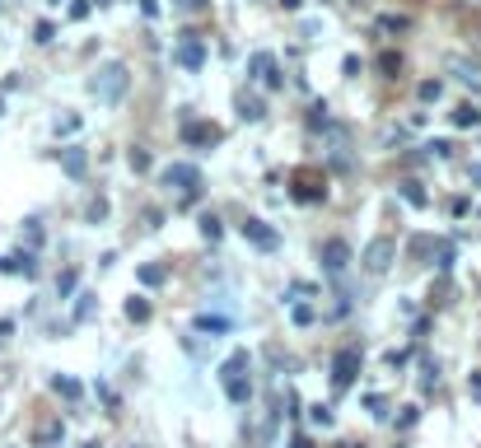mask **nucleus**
Returning <instances> with one entry per match:
<instances>
[{
	"label": "nucleus",
	"mask_w": 481,
	"mask_h": 448,
	"mask_svg": "<svg viewBox=\"0 0 481 448\" xmlns=\"http://www.w3.org/2000/svg\"><path fill=\"white\" fill-rule=\"evenodd\" d=\"M52 5H61V0H52Z\"/></svg>",
	"instance_id": "nucleus-38"
},
{
	"label": "nucleus",
	"mask_w": 481,
	"mask_h": 448,
	"mask_svg": "<svg viewBox=\"0 0 481 448\" xmlns=\"http://www.w3.org/2000/svg\"><path fill=\"white\" fill-rule=\"evenodd\" d=\"M178 5H183V10H201L206 0H178Z\"/></svg>",
	"instance_id": "nucleus-33"
},
{
	"label": "nucleus",
	"mask_w": 481,
	"mask_h": 448,
	"mask_svg": "<svg viewBox=\"0 0 481 448\" xmlns=\"http://www.w3.org/2000/svg\"><path fill=\"white\" fill-rule=\"evenodd\" d=\"M103 215H107V201H103V196H94V201H89V220H103Z\"/></svg>",
	"instance_id": "nucleus-29"
},
{
	"label": "nucleus",
	"mask_w": 481,
	"mask_h": 448,
	"mask_svg": "<svg viewBox=\"0 0 481 448\" xmlns=\"http://www.w3.org/2000/svg\"><path fill=\"white\" fill-rule=\"evenodd\" d=\"M127 66L122 61H107V66H99L94 70V79H89V94L99 98V103H117L122 94H127Z\"/></svg>",
	"instance_id": "nucleus-1"
},
{
	"label": "nucleus",
	"mask_w": 481,
	"mask_h": 448,
	"mask_svg": "<svg viewBox=\"0 0 481 448\" xmlns=\"http://www.w3.org/2000/svg\"><path fill=\"white\" fill-rule=\"evenodd\" d=\"M80 131V112H66L61 122H56V135H75Z\"/></svg>",
	"instance_id": "nucleus-20"
},
{
	"label": "nucleus",
	"mask_w": 481,
	"mask_h": 448,
	"mask_svg": "<svg viewBox=\"0 0 481 448\" xmlns=\"http://www.w3.org/2000/svg\"><path fill=\"white\" fill-rule=\"evenodd\" d=\"M281 5H285V10H299V5H304V0H281Z\"/></svg>",
	"instance_id": "nucleus-35"
},
{
	"label": "nucleus",
	"mask_w": 481,
	"mask_h": 448,
	"mask_svg": "<svg viewBox=\"0 0 481 448\" xmlns=\"http://www.w3.org/2000/svg\"><path fill=\"white\" fill-rule=\"evenodd\" d=\"M52 388L61 397H80V383H75V378H52Z\"/></svg>",
	"instance_id": "nucleus-23"
},
{
	"label": "nucleus",
	"mask_w": 481,
	"mask_h": 448,
	"mask_svg": "<svg viewBox=\"0 0 481 448\" xmlns=\"http://www.w3.org/2000/svg\"><path fill=\"white\" fill-rule=\"evenodd\" d=\"M290 448H313V444H309V439H294V444Z\"/></svg>",
	"instance_id": "nucleus-36"
},
{
	"label": "nucleus",
	"mask_w": 481,
	"mask_h": 448,
	"mask_svg": "<svg viewBox=\"0 0 481 448\" xmlns=\"http://www.w3.org/2000/svg\"><path fill=\"white\" fill-rule=\"evenodd\" d=\"M378 70H383V75H398V70H402V56L398 52H383V56H378Z\"/></svg>",
	"instance_id": "nucleus-21"
},
{
	"label": "nucleus",
	"mask_w": 481,
	"mask_h": 448,
	"mask_svg": "<svg viewBox=\"0 0 481 448\" xmlns=\"http://www.w3.org/2000/svg\"><path fill=\"white\" fill-rule=\"evenodd\" d=\"M416 416H421V411H416V406H402V416H398V425H402V430H406V425H416Z\"/></svg>",
	"instance_id": "nucleus-31"
},
{
	"label": "nucleus",
	"mask_w": 481,
	"mask_h": 448,
	"mask_svg": "<svg viewBox=\"0 0 481 448\" xmlns=\"http://www.w3.org/2000/svg\"><path fill=\"white\" fill-rule=\"evenodd\" d=\"M393 252H398L393 238H374V243L365 248V271H369V276H383V271L393 266Z\"/></svg>",
	"instance_id": "nucleus-3"
},
{
	"label": "nucleus",
	"mask_w": 481,
	"mask_h": 448,
	"mask_svg": "<svg viewBox=\"0 0 481 448\" xmlns=\"http://www.w3.org/2000/svg\"><path fill=\"white\" fill-rule=\"evenodd\" d=\"M196 332H229V317H215V313H201V317H196Z\"/></svg>",
	"instance_id": "nucleus-17"
},
{
	"label": "nucleus",
	"mask_w": 481,
	"mask_h": 448,
	"mask_svg": "<svg viewBox=\"0 0 481 448\" xmlns=\"http://www.w3.org/2000/svg\"><path fill=\"white\" fill-rule=\"evenodd\" d=\"M183 140L187 145H220V127L215 122H187L183 127Z\"/></svg>",
	"instance_id": "nucleus-7"
},
{
	"label": "nucleus",
	"mask_w": 481,
	"mask_h": 448,
	"mask_svg": "<svg viewBox=\"0 0 481 448\" xmlns=\"http://www.w3.org/2000/svg\"><path fill=\"white\" fill-rule=\"evenodd\" d=\"M426 150H430V155H434V159H449V140H430Z\"/></svg>",
	"instance_id": "nucleus-30"
},
{
	"label": "nucleus",
	"mask_w": 481,
	"mask_h": 448,
	"mask_svg": "<svg viewBox=\"0 0 481 448\" xmlns=\"http://www.w3.org/2000/svg\"><path fill=\"white\" fill-rule=\"evenodd\" d=\"M406 24H411V19H402V14H383V19H378V28H383V33H402Z\"/></svg>",
	"instance_id": "nucleus-22"
},
{
	"label": "nucleus",
	"mask_w": 481,
	"mask_h": 448,
	"mask_svg": "<svg viewBox=\"0 0 481 448\" xmlns=\"http://www.w3.org/2000/svg\"><path fill=\"white\" fill-rule=\"evenodd\" d=\"M127 317H131V322H150V304H145L140 294H131V299H127Z\"/></svg>",
	"instance_id": "nucleus-16"
},
{
	"label": "nucleus",
	"mask_w": 481,
	"mask_h": 448,
	"mask_svg": "<svg viewBox=\"0 0 481 448\" xmlns=\"http://www.w3.org/2000/svg\"><path fill=\"white\" fill-rule=\"evenodd\" d=\"M454 127H463V131H467V127H481V107L477 103H458L454 107Z\"/></svg>",
	"instance_id": "nucleus-12"
},
{
	"label": "nucleus",
	"mask_w": 481,
	"mask_h": 448,
	"mask_svg": "<svg viewBox=\"0 0 481 448\" xmlns=\"http://www.w3.org/2000/svg\"><path fill=\"white\" fill-rule=\"evenodd\" d=\"M243 238H252L257 248H276V229H267V220H243Z\"/></svg>",
	"instance_id": "nucleus-9"
},
{
	"label": "nucleus",
	"mask_w": 481,
	"mask_h": 448,
	"mask_svg": "<svg viewBox=\"0 0 481 448\" xmlns=\"http://www.w3.org/2000/svg\"><path fill=\"white\" fill-rule=\"evenodd\" d=\"M75 290V271H61V280H56V294H70Z\"/></svg>",
	"instance_id": "nucleus-28"
},
{
	"label": "nucleus",
	"mask_w": 481,
	"mask_h": 448,
	"mask_svg": "<svg viewBox=\"0 0 481 448\" xmlns=\"http://www.w3.org/2000/svg\"><path fill=\"white\" fill-rule=\"evenodd\" d=\"M322 266H327V276H341L350 266V248L341 238H327V243H322Z\"/></svg>",
	"instance_id": "nucleus-6"
},
{
	"label": "nucleus",
	"mask_w": 481,
	"mask_h": 448,
	"mask_svg": "<svg viewBox=\"0 0 481 448\" xmlns=\"http://www.w3.org/2000/svg\"><path fill=\"white\" fill-rule=\"evenodd\" d=\"M416 98H421V103H439V98H444V79H421V84H416Z\"/></svg>",
	"instance_id": "nucleus-13"
},
{
	"label": "nucleus",
	"mask_w": 481,
	"mask_h": 448,
	"mask_svg": "<svg viewBox=\"0 0 481 448\" xmlns=\"http://www.w3.org/2000/svg\"><path fill=\"white\" fill-rule=\"evenodd\" d=\"M164 280V266H140V285H159Z\"/></svg>",
	"instance_id": "nucleus-25"
},
{
	"label": "nucleus",
	"mask_w": 481,
	"mask_h": 448,
	"mask_svg": "<svg viewBox=\"0 0 481 448\" xmlns=\"http://www.w3.org/2000/svg\"><path fill=\"white\" fill-rule=\"evenodd\" d=\"M99 5H107V0H99Z\"/></svg>",
	"instance_id": "nucleus-39"
},
{
	"label": "nucleus",
	"mask_w": 481,
	"mask_h": 448,
	"mask_svg": "<svg viewBox=\"0 0 481 448\" xmlns=\"http://www.w3.org/2000/svg\"><path fill=\"white\" fill-rule=\"evenodd\" d=\"M449 70L458 75V84H467L472 94H481V66H472V61H454Z\"/></svg>",
	"instance_id": "nucleus-11"
},
{
	"label": "nucleus",
	"mask_w": 481,
	"mask_h": 448,
	"mask_svg": "<svg viewBox=\"0 0 481 448\" xmlns=\"http://www.w3.org/2000/svg\"><path fill=\"white\" fill-rule=\"evenodd\" d=\"M127 159H131V168H135V173H145V168H150V155H145V150H131Z\"/></svg>",
	"instance_id": "nucleus-27"
},
{
	"label": "nucleus",
	"mask_w": 481,
	"mask_h": 448,
	"mask_svg": "<svg viewBox=\"0 0 481 448\" xmlns=\"http://www.w3.org/2000/svg\"><path fill=\"white\" fill-rule=\"evenodd\" d=\"M140 14H145V19H155V14H159V0H140Z\"/></svg>",
	"instance_id": "nucleus-32"
},
{
	"label": "nucleus",
	"mask_w": 481,
	"mask_h": 448,
	"mask_svg": "<svg viewBox=\"0 0 481 448\" xmlns=\"http://www.w3.org/2000/svg\"><path fill=\"white\" fill-rule=\"evenodd\" d=\"M159 183L168 192H178V196H196V187H201V168L196 163H168L159 173Z\"/></svg>",
	"instance_id": "nucleus-2"
},
{
	"label": "nucleus",
	"mask_w": 481,
	"mask_h": 448,
	"mask_svg": "<svg viewBox=\"0 0 481 448\" xmlns=\"http://www.w3.org/2000/svg\"><path fill=\"white\" fill-rule=\"evenodd\" d=\"M0 117H5V94H0Z\"/></svg>",
	"instance_id": "nucleus-37"
},
{
	"label": "nucleus",
	"mask_w": 481,
	"mask_h": 448,
	"mask_svg": "<svg viewBox=\"0 0 481 448\" xmlns=\"http://www.w3.org/2000/svg\"><path fill=\"white\" fill-rule=\"evenodd\" d=\"M178 66H187V70H196V66H201V61H206V47H201V42H196V38H183V42H178Z\"/></svg>",
	"instance_id": "nucleus-8"
},
{
	"label": "nucleus",
	"mask_w": 481,
	"mask_h": 448,
	"mask_svg": "<svg viewBox=\"0 0 481 448\" xmlns=\"http://www.w3.org/2000/svg\"><path fill=\"white\" fill-rule=\"evenodd\" d=\"M239 117H243V122H262L267 107L257 103V98H248V94H239Z\"/></svg>",
	"instance_id": "nucleus-14"
},
{
	"label": "nucleus",
	"mask_w": 481,
	"mask_h": 448,
	"mask_svg": "<svg viewBox=\"0 0 481 448\" xmlns=\"http://www.w3.org/2000/svg\"><path fill=\"white\" fill-rule=\"evenodd\" d=\"M10 332H14V322H0V341H5V337H10Z\"/></svg>",
	"instance_id": "nucleus-34"
},
{
	"label": "nucleus",
	"mask_w": 481,
	"mask_h": 448,
	"mask_svg": "<svg viewBox=\"0 0 481 448\" xmlns=\"http://www.w3.org/2000/svg\"><path fill=\"white\" fill-rule=\"evenodd\" d=\"M294 322H299V327H309V322H313V308H309V304H294Z\"/></svg>",
	"instance_id": "nucleus-26"
},
{
	"label": "nucleus",
	"mask_w": 481,
	"mask_h": 448,
	"mask_svg": "<svg viewBox=\"0 0 481 448\" xmlns=\"http://www.w3.org/2000/svg\"><path fill=\"white\" fill-rule=\"evenodd\" d=\"M248 70H252V75L262 79L267 89H281V84H285V75L276 70V56H271V52H252V61H248Z\"/></svg>",
	"instance_id": "nucleus-5"
},
{
	"label": "nucleus",
	"mask_w": 481,
	"mask_h": 448,
	"mask_svg": "<svg viewBox=\"0 0 481 448\" xmlns=\"http://www.w3.org/2000/svg\"><path fill=\"white\" fill-rule=\"evenodd\" d=\"M355 373H360V350H337V360H332V383H337V388H350Z\"/></svg>",
	"instance_id": "nucleus-4"
},
{
	"label": "nucleus",
	"mask_w": 481,
	"mask_h": 448,
	"mask_svg": "<svg viewBox=\"0 0 481 448\" xmlns=\"http://www.w3.org/2000/svg\"><path fill=\"white\" fill-rule=\"evenodd\" d=\"M220 234H224V229H220V215L206 211V215H201V238H211V243H215Z\"/></svg>",
	"instance_id": "nucleus-19"
},
{
	"label": "nucleus",
	"mask_w": 481,
	"mask_h": 448,
	"mask_svg": "<svg viewBox=\"0 0 481 448\" xmlns=\"http://www.w3.org/2000/svg\"><path fill=\"white\" fill-rule=\"evenodd\" d=\"M61 163H66V173H70V178H80V173H84V150H66V155H61Z\"/></svg>",
	"instance_id": "nucleus-18"
},
{
	"label": "nucleus",
	"mask_w": 481,
	"mask_h": 448,
	"mask_svg": "<svg viewBox=\"0 0 481 448\" xmlns=\"http://www.w3.org/2000/svg\"><path fill=\"white\" fill-rule=\"evenodd\" d=\"M402 201H406V206H416V211H421V206H430V196L421 192V183H402Z\"/></svg>",
	"instance_id": "nucleus-15"
},
{
	"label": "nucleus",
	"mask_w": 481,
	"mask_h": 448,
	"mask_svg": "<svg viewBox=\"0 0 481 448\" xmlns=\"http://www.w3.org/2000/svg\"><path fill=\"white\" fill-rule=\"evenodd\" d=\"M309 416H313V425H322V430H327V425H332V406H309Z\"/></svg>",
	"instance_id": "nucleus-24"
},
{
	"label": "nucleus",
	"mask_w": 481,
	"mask_h": 448,
	"mask_svg": "<svg viewBox=\"0 0 481 448\" xmlns=\"http://www.w3.org/2000/svg\"><path fill=\"white\" fill-rule=\"evenodd\" d=\"M0 271H5V276H33L38 262H33V252H10V257L0 262Z\"/></svg>",
	"instance_id": "nucleus-10"
}]
</instances>
